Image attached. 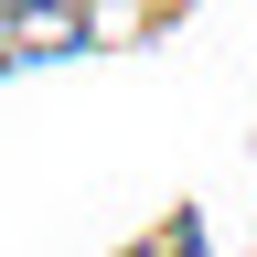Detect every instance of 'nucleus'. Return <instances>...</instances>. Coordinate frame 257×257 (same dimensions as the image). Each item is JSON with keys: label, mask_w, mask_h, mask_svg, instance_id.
Returning a JSON list of instances; mask_svg holds the SVG:
<instances>
[{"label": "nucleus", "mask_w": 257, "mask_h": 257, "mask_svg": "<svg viewBox=\"0 0 257 257\" xmlns=\"http://www.w3.org/2000/svg\"><path fill=\"white\" fill-rule=\"evenodd\" d=\"M75 43H86L75 0H22V11H0V64H43V54H75Z\"/></svg>", "instance_id": "nucleus-1"}, {"label": "nucleus", "mask_w": 257, "mask_h": 257, "mask_svg": "<svg viewBox=\"0 0 257 257\" xmlns=\"http://www.w3.org/2000/svg\"><path fill=\"white\" fill-rule=\"evenodd\" d=\"M0 11H22V0H0Z\"/></svg>", "instance_id": "nucleus-2"}]
</instances>
